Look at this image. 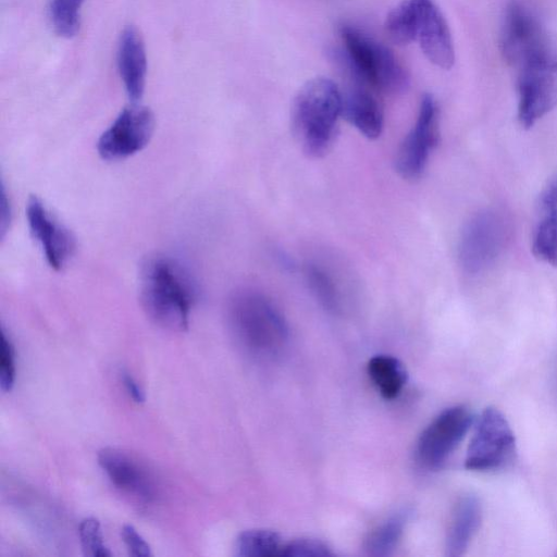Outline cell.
Instances as JSON below:
<instances>
[{"label": "cell", "instance_id": "cell-4", "mask_svg": "<svg viewBox=\"0 0 557 557\" xmlns=\"http://www.w3.org/2000/svg\"><path fill=\"white\" fill-rule=\"evenodd\" d=\"M500 50L517 75L557 67V47L537 17L518 1L505 10Z\"/></svg>", "mask_w": 557, "mask_h": 557}, {"label": "cell", "instance_id": "cell-11", "mask_svg": "<svg viewBox=\"0 0 557 557\" xmlns=\"http://www.w3.org/2000/svg\"><path fill=\"white\" fill-rule=\"evenodd\" d=\"M26 218L29 232L39 245L48 264L62 270L75 250V238L36 196L28 199Z\"/></svg>", "mask_w": 557, "mask_h": 557}, {"label": "cell", "instance_id": "cell-16", "mask_svg": "<svg viewBox=\"0 0 557 557\" xmlns=\"http://www.w3.org/2000/svg\"><path fill=\"white\" fill-rule=\"evenodd\" d=\"M532 252L542 262L557 267V173L540 194Z\"/></svg>", "mask_w": 557, "mask_h": 557}, {"label": "cell", "instance_id": "cell-27", "mask_svg": "<svg viewBox=\"0 0 557 557\" xmlns=\"http://www.w3.org/2000/svg\"><path fill=\"white\" fill-rule=\"evenodd\" d=\"M15 381V350L11 339L1 331L0 387L3 392L12 389Z\"/></svg>", "mask_w": 557, "mask_h": 557}, {"label": "cell", "instance_id": "cell-20", "mask_svg": "<svg viewBox=\"0 0 557 557\" xmlns=\"http://www.w3.org/2000/svg\"><path fill=\"white\" fill-rule=\"evenodd\" d=\"M407 520L408 512L405 510L391 516L376 525L364 540L366 554L373 557L391 555L403 536Z\"/></svg>", "mask_w": 557, "mask_h": 557}, {"label": "cell", "instance_id": "cell-28", "mask_svg": "<svg viewBox=\"0 0 557 557\" xmlns=\"http://www.w3.org/2000/svg\"><path fill=\"white\" fill-rule=\"evenodd\" d=\"M121 536L129 554L135 557L152 556L151 548L145 539L131 525L125 524L121 530Z\"/></svg>", "mask_w": 557, "mask_h": 557}, {"label": "cell", "instance_id": "cell-24", "mask_svg": "<svg viewBox=\"0 0 557 557\" xmlns=\"http://www.w3.org/2000/svg\"><path fill=\"white\" fill-rule=\"evenodd\" d=\"M85 0H50L49 16L54 32L70 39L77 35L81 26V8Z\"/></svg>", "mask_w": 557, "mask_h": 557}, {"label": "cell", "instance_id": "cell-26", "mask_svg": "<svg viewBox=\"0 0 557 557\" xmlns=\"http://www.w3.org/2000/svg\"><path fill=\"white\" fill-rule=\"evenodd\" d=\"M333 553L322 541L314 539H296L282 545V557H329Z\"/></svg>", "mask_w": 557, "mask_h": 557}, {"label": "cell", "instance_id": "cell-7", "mask_svg": "<svg viewBox=\"0 0 557 557\" xmlns=\"http://www.w3.org/2000/svg\"><path fill=\"white\" fill-rule=\"evenodd\" d=\"M516 454V437L506 417L496 408H485L474 420L465 467L493 471L506 467Z\"/></svg>", "mask_w": 557, "mask_h": 557}, {"label": "cell", "instance_id": "cell-3", "mask_svg": "<svg viewBox=\"0 0 557 557\" xmlns=\"http://www.w3.org/2000/svg\"><path fill=\"white\" fill-rule=\"evenodd\" d=\"M342 115V92L327 77L308 81L294 98L290 123L294 137L309 157L319 158L332 148Z\"/></svg>", "mask_w": 557, "mask_h": 557}, {"label": "cell", "instance_id": "cell-13", "mask_svg": "<svg viewBox=\"0 0 557 557\" xmlns=\"http://www.w3.org/2000/svg\"><path fill=\"white\" fill-rule=\"evenodd\" d=\"M518 121L532 127L557 106V69L517 76Z\"/></svg>", "mask_w": 557, "mask_h": 557}, {"label": "cell", "instance_id": "cell-23", "mask_svg": "<svg viewBox=\"0 0 557 557\" xmlns=\"http://www.w3.org/2000/svg\"><path fill=\"white\" fill-rule=\"evenodd\" d=\"M280 535L271 530L255 529L242 532L235 542V554L239 557L280 556Z\"/></svg>", "mask_w": 557, "mask_h": 557}, {"label": "cell", "instance_id": "cell-1", "mask_svg": "<svg viewBox=\"0 0 557 557\" xmlns=\"http://www.w3.org/2000/svg\"><path fill=\"white\" fill-rule=\"evenodd\" d=\"M196 298V284L177 260L156 255L141 264L139 300L147 317L158 326L172 332L186 331Z\"/></svg>", "mask_w": 557, "mask_h": 557}, {"label": "cell", "instance_id": "cell-10", "mask_svg": "<svg viewBox=\"0 0 557 557\" xmlns=\"http://www.w3.org/2000/svg\"><path fill=\"white\" fill-rule=\"evenodd\" d=\"M440 138L438 107L432 95L421 98L418 116L410 132L400 143L395 169L405 180H414L423 172Z\"/></svg>", "mask_w": 557, "mask_h": 557}, {"label": "cell", "instance_id": "cell-29", "mask_svg": "<svg viewBox=\"0 0 557 557\" xmlns=\"http://www.w3.org/2000/svg\"><path fill=\"white\" fill-rule=\"evenodd\" d=\"M121 380L129 397H132L135 403L143 404L146 399L145 392L131 373L122 371Z\"/></svg>", "mask_w": 557, "mask_h": 557}, {"label": "cell", "instance_id": "cell-19", "mask_svg": "<svg viewBox=\"0 0 557 557\" xmlns=\"http://www.w3.org/2000/svg\"><path fill=\"white\" fill-rule=\"evenodd\" d=\"M367 371L371 382L386 400L397 398L408 379L401 361L389 355L373 356L368 362Z\"/></svg>", "mask_w": 557, "mask_h": 557}, {"label": "cell", "instance_id": "cell-6", "mask_svg": "<svg viewBox=\"0 0 557 557\" xmlns=\"http://www.w3.org/2000/svg\"><path fill=\"white\" fill-rule=\"evenodd\" d=\"M508 236L505 219L495 210L473 214L463 225L458 240V261L469 275L488 270L500 256Z\"/></svg>", "mask_w": 557, "mask_h": 557}, {"label": "cell", "instance_id": "cell-8", "mask_svg": "<svg viewBox=\"0 0 557 557\" xmlns=\"http://www.w3.org/2000/svg\"><path fill=\"white\" fill-rule=\"evenodd\" d=\"M474 423L471 410L453 406L438 413L421 432L416 446L419 462L426 468H438L458 447Z\"/></svg>", "mask_w": 557, "mask_h": 557}, {"label": "cell", "instance_id": "cell-18", "mask_svg": "<svg viewBox=\"0 0 557 557\" xmlns=\"http://www.w3.org/2000/svg\"><path fill=\"white\" fill-rule=\"evenodd\" d=\"M342 116L369 139H375L382 133V107L377 99L363 88L355 87L342 94Z\"/></svg>", "mask_w": 557, "mask_h": 557}, {"label": "cell", "instance_id": "cell-2", "mask_svg": "<svg viewBox=\"0 0 557 557\" xmlns=\"http://www.w3.org/2000/svg\"><path fill=\"white\" fill-rule=\"evenodd\" d=\"M227 321L238 345L258 359L274 360L288 345L285 318L260 292L240 289L233 294L227 305Z\"/></svg>", "mask_w": 557, "mask_h": 557}, {"label": "cell", "instance_id": "cell-12", "mask_svg": "<svg viewBox=\"0 0 557 557\" xmlns=\"http://www.w3.org/2000/svg\"><path fill=\"white\" fill-rule=\"evenodd\" d=\"M97 459L115 487L141 504L156 502V480L136 457L115 447H106L99 450Z\"/></svg>", "mask_w": 557, "mask_h": 557}, {"label": "cell", "instance_id": "cell-15", "mask_svg": "<svg viewBox=\"0 0 557 557\" xmlns=\"http://www.w3.org/2000/svg\"><path fill=\"white\" fill-rule=\"evenodd\" d=\"M116 62L126 94L136 103L145 91L147 54L143 36L133 25L126 26L120 35Z\"/></svg>", "mask_w": 557, "mask_h": 557}, {"label": "cell", "instance_id": "cell-5", "mask_svg": "<svg viewBox=\"0 0 557 557\" xmlns=\"http://www.w3.org/2000/svg\"><path fill=\"white\" fill-rule=\"evenodd\" d=\"M339 35L343 55L358 79L388 94L407 89L409 76L387 47L351 25H343Z\"/></svg>", "mask_w": 557, "mask_h": 557}, {"label": "cell", "instance_id": "cell-22", "mask_svg": "<svg viewBox=\"0 0 557 557\" xmlns=\"http://www.w3.org/2000/svg\"><path fill=\"white\" fill-rule=\"evenodd\" d=\"M418 15V0H404L396 5L385 21V30L389 38L398 45L416 40Z\"/></svg>", "mask_w": 557, "mask_h": 557}, {"label": "cell", "instance_id": "cell-14", "mask_svg": "<svg viewBox=\"0 0 557 557\" xmlns=\"http://www.w3.org/2000/svg\"><path fill=\"white\" fill-rule=\"evenodd\" d=\"M416 40L430 62L449 70L455 62L451 34L441 10L432 0H418Z\"/></svg>", "mask_w": 557, "mask_h": 557}, {"label": "cell", "instance_id": "cell-9", "mask_svg": "<svg viewBox=\"0 0 557 557\" xmlns=\"http://www.w3.org/2000/svg\"><path fill=\"white\" fill-rule=\"evenodd\" d=\"M154 131L150 109L133 103L124 108L97 143L99 156L107 161L127 159L143 150Z\"/></svg>", "mask_w": 557, "mask_h": 557}, {"label": "cell", "instance_id": "cell-17", "mask_svg": "<svg viewBox=\"0 0 557 557\" xmlns=\"http://www.w3.org/2000/svg\"><path fill=\"white\" fill-rule=\"evenodd\" d=\"M482 521V505L473 494L461 496L456 503L447 529L445 550L449 557L462 556Z\"/></svg>", "mask_w": 557, "mask_h": 557}, {"label": "cell", "instance_id": "cell-21", "mask_svg": "<svg viewBox=\"0 0 557 557\" xmlns=\"http://www.w3.org/2000/svg\"><path fill=\"white\" fill-rule=\"evenodd\" d=\"M304 275L311 294L320 305L330 312L341 310V293L331 273L322 265L309 262L305 265Z\"/></svg>", "mask_w": 557, "mask_h": 557}, {"label": "cell", "instance_id": "cell-25", "mask_svg": "<svg viewBox=\"0 0 557 557\" xmlns=\"http://www.w3.org/2000/svg\"><path fill=\"white\" fill-rule=\"evenodd\" d=\"M82 549L85 556L110 557L112 553L104 545L100 521L95 517L84 518L78 527Z\"/></svg>", "mask_w": 557, "mask_h": 557}]
</instances>
